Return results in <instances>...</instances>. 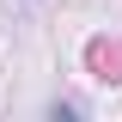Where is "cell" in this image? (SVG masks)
I'll list each match as a JSON object with an SVG mask.
<instances>
[]
</instances>
